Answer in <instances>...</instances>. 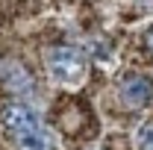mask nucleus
<instances>
[{
    "label": "nucleus",
    "instance_id": "nucleus-1",
    "mask_svg": "<svg viewBox=\"0 0 153 150\" xmlns=\"http://www.w3.org/2000/svg\"><path fill=\"white\" fill-rule=\"evenodd\" d=\"M44 65H47V74L56 82L74 85L85 74V53L79 47H50L44 56Z\"/></svg>",
    "mask_w": 153,
    "mask_h": 150
},
{
    "label": "nucleus",
    "instance_id": "nucleus-6",
    "mask_svg": "<svg viewBox=\"0 0 153 150\" xmlns=\"http://www.w3.org/2000/svg\"><path fill=\"white\" fill-rule=\"evenodd\" d=\"M135 150H153V124H141L133 135Z\"/></svg>",
    "mask_w": 153,
    "mask_h": 150
},
{
    "label": "nucleus",
    "instance_id": "nucleus-7",
    "mask_svg": "<svg viewBox=\"0 0 153 150\" xmlns=\"http://www.w3.org/2000/svg\"><path fill=\"white\" fill-rule=\"evenodd\" d=\"M144 44H147V50L153 53V27L147 30V33H144Z\"/></svg>",
    "mask_w": 153,
    "mask_h": 150
},
{
    "label": "nucleus",
    "instance_id": "nucleus-4",
    "mask_svg": "<svg viewBox=\"0 0 153 150\" xmlns=\"http://www.w3.org/2000/svg\"><path fill=\"white\" fill-rule=\"evenodd\" d=\"M9 68V74H3L0 79H3V88L6 91H12L15 97H24V94H33V76H30V71H24L21 65H6Z\"/></svg>",
    "mask_w": 153,
    "mask_h": 150
},
{
    "label": "nucleus",
    "instance_id": "nucleus-3",
    "mask_svg": "<svg viewBox=\"0 0 153 150\" xmlns=\"http://www.w3.org/2000/svg\"><path fill=\"white\" fill-rule=\"evenodd\" d=\"M118 97L124 106L138 109V106H147L153 100V82L144 74H127L118 82Z\"/></svg>",
    "mask_w": 153,
    "mask_h": 150
},
{
    "label": "nucleus",
    "instance_id": "nucleus-2",
    "mask_svg": "<svg viewBox=\"0 0 153 150\" xmlns=\"http://www.w3.org/2000/svg\"><path fill=\"white\" fill-rule=\"evenodd\" d=\"M0 121H3V127L12 132L15 138L41 130L38 112L33 109V106H27V103H6V106H3V112H0Z\"/></svg>",
    "mask_w": 153,
    "mask_h": 150
},
{
    "label": "nucleus",
    "instance_id": "nucleus-5",
    "mask_svg": "<svg viewBox=\"0 0 153 150\" xmlns=\"http://www.w3.org/2000/svg\"><path fill=\"white\" fill-rule=\"evenodd\" d=\"M15 141H18V150H53V138L44 132V127L30 132V135H21Z\"/></svg>",
    "mask_w": 153,
    "mask_h": 150
}]
</instances>
